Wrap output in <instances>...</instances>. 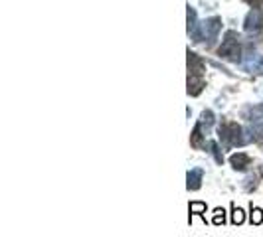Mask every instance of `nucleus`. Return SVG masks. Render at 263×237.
Segmentation results:
<instances>
[{"instance_id":"nucleus-4","label":"nucleus","mask_w":263,"mask_h":237,"mask_svg":"<svg viewBox=\"0 0 263 237\" xmlns=\"http://www.w3.org/2000/svg\"><path fill=\"white\" fill-rule=\"evenodd\" d=\"M246 32L250 34V36H253V34H257L259 30L263 28V14L261 10H257V8H253V10H250L248 12V16H246Z\"/></svg>"},{"instance_id":"nucleus-2","label":"nucleus","mask_w":263,"mask_h":237,"mask_svg":"<svg viewBox=\"0 0 263 237\" xmlns=\"http://www.w3.org/2000/svg\"><path fill=\"white\" fill-rule=\"evenodd\" d=\"M237 34L236 32H228L226 34V40L222 42V46H220V57H224L228 62H239V57H241V50H239V42H237Z\"/></svg>"},{"instance_id":"nucleus-18","label":"nucleus","mask_w":263,"mask_h":237,"mask_svg":"<svg viewBox=\"0 0 263 237\" xmlns=\"http://www.w3.org/2000/svg\"><path fill=\"white\" fill-rule=\"evenodd\" d=\"M251 134H253V139H255V141L263 143V123H257V125L251 129Z\"/></svg>"},{"instance_id":"nucleus-16","label":"nucleus","mask_w":263,"mask_h":237,"mask_svg":"<svg viewBox=\"0 0 263 237\" xmlns=\"http://www.w3.org/2000/svg\"><path fill=\"white\" fill-rule=\"evenodd\" d=\"M202 139H204V134H202V127L196 125V127H194V132H192L190 143H192V146H200L202 145Z\"/></svg>"},{"instance_id":"nucleus-19","label":"nucleus","mask_w":263,"mask_h":237,"mask_svg":"<svg viewBox=\"0 0 263 237\" xmlns=\"http://www.w3.org/2000/svg\"><path fill=\"white\" fill-rule=\"evenodd\" d=\"M246 182H248V184H246V190H251V188H255V186H257V176H250Z\"/></svg>"},{"instance_id":"nucleus-6","label":"nucleus","mask_w":263,"mask_h":237,"mask_svg":"<svg viewBox=\"0 0 263 237\" xmlns=\"http://www.w3.org/2000/svg\"><path fill=\"white\" fill-rule=\"evenodd\" d=\"M230 164L234 166V170H246L251 164V158L246 152H236V154H232V158H230Z\"/></svg>"},{"instance_id":"nucleus-3","label":"nucleus","mask_w":263,"mask_h":237,"mask_svg":"<svg viewBox=\"0 0 263 237\" xmlns=\"http://www.w3.org/2000/svg\"><path fill=\"white\" fill-rule=\"evenodd\" d=\"M220 28H222V20H220V18H208V20H204V22L200 24V30H198L194 42H202V40H206L208 44H212L214 40L218 38Z\"/></svg>"},{"instance_id":"nucleus-1","label":"nucleus","mask_w":263,"mask_h":237,"mask_svg":"<svg viewBox=\"0 0 263 237\" xmlns=\"http://www.w3.org/2000/svg\"><path fill=\"white\" fill-rule=\"evenodd\" d=\"M243 129L237 125V123H232V121H228V123H222L220 125V129H218V134H220V139H222V143L228 146H241L248 143V139L243 136Z\"/></svg>"},{"instance_id":"nucleus-17","label":"nucleus","mask_w":263,"mask_h":237,"mask_svg":"<svg viewBox=\"0 0 263 237\" xmlns=\"http://www.w3.org/2000/svg\"><path fill=\"white\" fill-rule=\"evenodd\" d=\"M212 222L216 225H224L226 224V211L222 208H216L214 210V218H212Z\"/></svg>"},{"instance_id":"nucleus-10","label":"nucleus","mask_w":263,"mask_h":237,"mask_svg":"<svg viewBox=\"0 0 263 237\" xmlns=\"http://www.w3.org/2000/svg\"><path fill=\"white\" fill-rule=\"evenodd\" d=\"M188 34H192V38H196V34H198L196 12H194V8H190V6H188Z\"/></svg>"},{"instance_id":"nucleus-7","label":"nucleus","mask_w":263,"mask_h":237,"mask_svg":"<svg viewBox=\"0 0 263 237\" xmlns=\"http://www.w3.org/2000/svg\"><path fill=\"white\" fill-rule=\"evenodd\" d=\"M204 87V79L200 73H188V95H198Z\"/></svg>"},{"instance_id":"nucleus-5","label":"nucleus","mask_w":263,"mask_h":237,"mask_svg":"<svg viewBox=\"0 0 263 237\" xmlns=\"http://www.w3.org/2000/svg\"><path fill=\"white\" fill-rule=\"evenodd\" d=\"M202 176H204V170H202V168L188 170V174H186V188H188V190H198V188L202 186Z\"/></svg>"},{"instance_id":"nucleus-15","label":"nucleus","mask_w":263,"mask_h":237,"mask_svg":"<svg viewBox=\"0 0 263 237\" xmlns=\"http://www.w3.org/2000/svg\"><path fill=\"white\" fill-rule=\"evenodd\" d=\"M200 125L206 127V129H210L212 125H214V113H212V111H202V115H200Z\"/></svg>"},{"instance_id":"nucleus-11","label":"nucleus","mask_w":263,"mask_h":237,"mask_svg":"<svg viewBox=\"0 0 263 237\" xmlns=\"http://www.w3.org/2000/svg\"><path fill=\"white\" fill-rule=\"evenodd\" d=\"M208 152H210L212 156H214V160L218 162V164H224V154H222V150H220V146H218V143H214V141H210L208 143Z\"/></svg>"},{"instance_id":"nucleus-13","label":"nucleus","mask_w":263,"mask_h":237,"mask_svg":"<svg viewBox=\"0 0 263 237\" xmlns=\"http://www.w3.org/2000/svg\"><path fill=\"white\" fill-rule=\"evenodd\" d=\"M243 220H246L243 210H241V208H236V206H232V224L239 225V224H243Z\"/></svg>"},{"instance_id":"nucleus-9","label":"nucleus","mask_w":263,"mask_h":237,"mask_svg":"<svg viewBox=\"0 0 263 237\" xmlns=\"http://www.w3.org/2000/svg\"><path fill=\"white\" fill-rule=\"evenodd\" d=\"M243 115L248 117V121H255V123H261L263 121V103L257 107H250L243 111Z\"/></svg>"},{"instance_id":"nucleus-8","label":"nucleus","mask_w":263,"mask_h":237,"mask_svg":"<svg viewBox=\"0 0 263 237\" xmlns=\"http://www.w3.org/2000/svg\"><path fill=\"white\" fill-rule=\"evenodd\" d=\"M202 71H204L202 60L198 57L196 53L188 52V73H200V75H202Z\"/></svg>"},{"instance_id":"nucleus-12","label":"nucleus","mask_w":263,"mask_h":237,"mask_svg":"<svg viewBox=\"0 0 263 237\" xmlns=\"http://www.w3.org/2000/svg\"><path fill=\"white\" fill-rule=\"evenodd\" d=\"M188 211H190V218L196 213V215H204V211H206V204L204 202H192L190 206H188Z\"/></svg>"},{"instance_id":"nucleus-14","label":"nucleus","mask_w":263,"mask_h":237,"mask_svg":"<svg viewBox=\"0 0 263 237\" xmlns=\"http://www.w3.org/2000/svg\"><path fill=\"white\" fill-rule=\"evenodd\" d=\"M250 222H251V225H259V224H263V210H261V208H253V206H251Z\"/></svg>"}]
</instances>
